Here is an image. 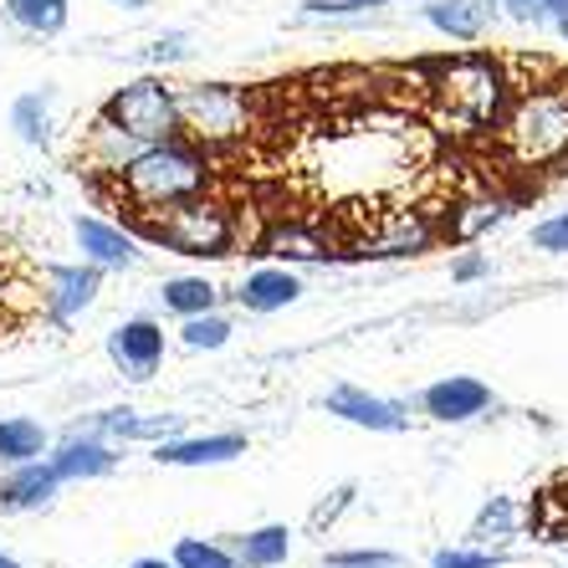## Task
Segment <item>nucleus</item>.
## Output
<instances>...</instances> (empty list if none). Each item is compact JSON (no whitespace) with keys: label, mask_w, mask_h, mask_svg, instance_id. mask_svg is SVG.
<instances>
[{"label":"nucleus","mask_w":568,"mask_h":568,"mask_svg":"<svg viewBox=\"0 0 568 568\" xmlns=\"http://www.w3.org/2000/svg\"><path fill=\"white\" fill-rule=\"evenodd\" d=\"M159 303H164V313H174V317H195V313L221 307V287H215L211 277H170L159 287Z\"/></svg>","instance_id":"23"},{"label":"nucleus","mask_w":568,"mask_h":568,"mask_svg":"<svg viewBox=\"0 0 568 568\" xmlns=\"http://www.w3.org/2000/svg\"><path fill=\"white\" fill-rule=\"evenodd\" d=\"M72 236H78L82 262H93L98 272H129V266H139V241H133L119 221L78 215V221H72Z\"/></svg>","instance_id":"13"},{"label":"nucleus","mask_w":568,"mask_h":568,"mask_svg":"<svg viewBox=\"0 0 568 568\" xmlns=\"http://www.w3.org/2000/svg\"><path fill=\"white\" fill-rule=\"evenodd\" d=\"M440 241V205H389V211L369 215V225L348 241V252L354 256H420L430 252Z\"/></svg>","instance_id":"7"},{"label":"nucleus","mask_w":568,"mask_h":568,"mask_svg":"<svg viewBox=\"0 0 568 568\" xmlns=\"http://www.w3.org/2000/svg\"><path fill=\"white\" fill-rule=\"evenodd\" d=\"M52 436H47V425L31 420V415H6L0 420V466H21V462H37L47 456Z\"/></svg>","instance_id":"22"},{"label":"nucleus","mask_w":568,"mask_h":568,"mask_svg":"<svg viewBox=\"0 0 568 568\" xmlns=\"http://www.w3.org/2000/svg\"><path fill=\"white\" fill-rule=\"evenodd\" d=\"M389 568H399V564H389Z\"/></svg>","instance_id":"42"},{"label":"nucleus","mask_w":568,"mask_h":568,"mask_svg":"<svg viewBox=\"0 0 568 568\" xmlns=\"http://www.w3.org/2000/svg\"><path fill=\"white\" fill-rule=\"evenodd\" d=\"M425 21L450 41H481L491 31V21H497V6L491 0H430Z\"/></svg>","instance_id":"19"},{"label":"nucleus","mask_w":568,"mask_h":568,"mask_svg":"<svg viewBox=\"0 0 568 568\" xmlns=\"http://www.w3.org/2000/svg\"><path fill=\"white\" fill-rule=\"evenodd\" d=\"M0 568H27V564H21L16 554H6V548H0Z\"/></svg>","instance_id":"41"},{"label":"nucleus","mask_w":568,"mask_h":568,"mask_svg":"<svg viewBox=\"0 0 568 568\" xmlns=\"http://www.w3.org/2000/svg\"><path fill=\"white\" fill-rule=\"evenodd\" d=\"M6 277H11V272H6V256H0V313H6Z\"/></svg>","instance_id":"40"},{"label":"nucleus","mask_w":568,"mask_h":568,"mask_svg":"<svg viewBox=\"0 0 568 568\" xmlns=\"http://www.w3.org/2000/svg\"><path fill=\"white\" fill-rule=\"evenodd\" d=\"M262 252L272 256V262L282 266H297V262H328L333 256V241L317 231V225L307 221H272L266 225V236H262Z\"/></svg>","instance_id":"17"},{"label":"nucleus","mask_w":568,"mask_h":568,"mask_svg":"<svg viewBox=\"0 0 568 568\" xmlns=\"http://www.w3.org/2000/svg\"><path fill=\"white\" fill-rule=\"evenodd\" d=\"M231 554L241 558V568H282L292 558V532L282 523H266V528L241 532L231 542Z\"/></svg>","instance_id":"21"},{"label":"nucleus","mask_w":568,"mask_h":568,"mask_svg":"<svg viewBox=\"0 0 568 568\" xmlns=\"http://www.w3.org/2000/svg\"><path fill=\"white\" fill-rule=\"evenodd\" d=\"M420 410L436 425H466L491 410V384L476 379V374H446V379L425 384Z\"/></svg>","instance_id":"11"},{"label":"nucleus","mask_w":568,"mask_h":568,"mask_svg":"<svg viewBox=\"0 0 568 568\" xmlns=\"http://www.w3.org/2000/svg\"><path fill=\"white\" fill-rule=\"evenodd\" d=\"M246 456V436L241 430H211V436H170L154 446L159 466H225Z\"/></svg>","instance_id":"15"},{"label":"nucleus","mask_w":568,"mask_h":568,"mask_svg":"<svg viewBox=\"0 0 568 568\" xmlns=\"http://www.w3.org/2000/svg\"><path fill=\"white\" fill-rule=\"evenodd\" d=\"M491 159L507 174H554L568 164V82H528L517 88L497 129L487 133Z\"/></svg>","instance_id":"1"},{"label":"nucleus","mask_w":568,"mask_h":568,"mask_svg":"<svg viewBox=\"0 0 568 568\" xmlns=\"http://www.w3.org/2000/svg\"><path fill=\"white\" fill-rule=\"evenodd\" d=\"M507 215H513V200H503V195L456 200V205H450V215L440 221V236H450V241H476V236H487L491 225H503Z\"/></svg>","instance_id":"20"},{"label":"nucleus","mask_w":568,"mask_h":568,"mask_svg":"<svg viewBox=\"0 0 568 568\" xmlns=\"http://www.w3.org/2000/svg\"><path fill=\"white\" fill-rule=\"evenodd\" d=\"M98 119H108L113 129H123L129 139H139V144L180 139V88H174L170 78H159V72L133 78L108 98Z\"/></svg>","instance_id":"6"},{"label":"nucleus","mask_w":568,"mask_h":568,"mask_svg":"<svg viewBox=\"0 0 568 568\" xmlns=\"http://www.w3.org/2000/svg\"><path fill=\"white\" fill-rule=\"evenodd\" d=\"M517 532V503L513 497H491V503H481V513L471 517V538L476 542H503Z\"/></svg>","instance_id":"28"},{"label":"nucleus","mask_w":568,"mask_h":568,"mask_svg":"<svg viewBox=\"0 0 568 568\" xmlns=\"http://www.w3.org/2000/svg\"><path fill=\"white\" fill-rule=\"evenodd\" d=\"M399 564L395 554H384V548H338L328 554V568H389Z\"/></svg>","instance_id":"32"},{"label":"nucleus","mask_w":568,"mask_h":568,"mask_svg":"<svg viewBox=\"0 0 568 568\" xmlns=\"http://www.w3.org/2000/svg\"><path fill=\"white\" fill-rule=\"evenodd\" d=\"M303 277L292 272V266L272 262V266H256V272H246V282L236 287V303L246 307V313L266 317V313H282V307L303 303Z\"/></svg>","instance_id":"16"},{"label":"nucleus","mask_w":568,"mask_h":568,"mask_svg":"<svg viewBox=\"0 0 568 568\" xmlns=\"http://www.w3.org/2000/svg\"><path fill=\"white\" fill-rule=\"evenodd\" d=\"M174 568H241V558L231 554V542L215 538H180L170 554Z\"/></svg>","instance_id":"27"},{"label":"nucleus","mask_w":568,"mask_h":568,"mask_svg":"<svg viewBox=\"0 0 568 568\" xmlns=\"http://www.w3.org/2000/svg\"><path fill=\"white\" fill-rule=\"evenodd\" d=\"M348 503H354V487H338V491H333V503H323V507L313 513V523H317V528H323V523H333V517L344 513Z\"/></svg>","instance_id":"36"},{"label":"nucleus","mask_w":568,"mask_h":568,"mask_svg":"<svg viewBox=\"0 0 568 568\" xmlns=\"http://www.w3.org/2000/svg\"><path fill=\"white\" fill-rule=\"evenodd\" d=\"M497 6L523 27H548V0H497Z\"/></svg>","instance_id":"35"},{"label":"nucleus","mask_w":568,"mask_h":568,"mask_svg":"<svg viewBox=\"0 0 568 568\" xmlns=\"http://www.w3.org/2000/svg\"><path fill=\"white\" fill-rule=\"evenodd\" d=\"M98 292H103V272L93 262H72V266H47V277H41V307L52 323H72L82 317L88 307L98 303Z\"/></svg>","instance_id":"9"},{"label":"nucleus","mask_w":568,"mask_h":568,"mask_svg":"<svg viewBox=\"0 0 568 568\" xmlns=\"http://www.w3.org/2000/svg\"><path fill=\"white\" fill-rule=\"evenodd\" d=\"M384 0H303L307 21H369Z\"/></svg>","instance_id":"29"},{"label":"nucleus","mask_w":568,"mask_h":568,"mask_svg":"<svg viewBox=\"0 0 568 568\" xmlns=\"http://www.w3.org/2000/svg\"><path fill=\"white\" fill-rule=\"evenodd\" d=\"M256 123V108L246 88H231V82H190L180 88V133L200 149H231L241 144Z\"/></svg>","instance_id":"5"},{"label":"nucleus","mask_w":568,"mask_h":568,"mask_svg":"<svg viewBox=\"0 0 568 568\" xmlns=\"http://www.w3.org/2000/svg\"><path fill=\"white\" fill-rule=\"evenodd\" d=\"M93 430L103 440H170V436H185V415H139L129 410V405H113V410H103L93 420Z\"/></svg>","instance_id":"18"},{"label":"nucleus","mask_w":568,"mask_h":568,"mask_svg":"<svg viewBox=\"0 0 568 568\" xmlns=\"http://www.w3.org/2000/svg\"><path fill=\"white\" fill-rule=\"evenodd\" d=\"M149 62H154V67H170V62H185V57H190V37H185V31H164V37H159L154 41V47H149Z\"/></svg>","instance_id":"33"},{"label":"nucleus","mask_w":568,"mask_h":568,"mask_svg":"<svg viewBox=\"0 0 568 568\" xmlns=\"http://www.w3.org/2000/svg\"><path fill=\"white\" fill-rule=\"evenodd\" d=\"M57 491H62V476L52 471V462L47 456H37V462H21V466H6L0 471V513H47V507L57 503Z\"/></svg>","instance_id":"12"},{"label":"nucleus","mask_w":568,"mask_h":568,"mask_svg":"<svg viewBox=\"0 0 568 568\" xmlns=\"http://www.w3.org/2000/svg\"><path fill=\"white\" fill-rule=\"evenodd\" d=\"M425 103L440 133L450 139H487L497 119L513 103V78L507 67L487 52H462L430 67L425 78Z\"/></svg>","instance_id":"2"},{"label":"nucleus","mask_w":568,"mask_h":568,"mask_svg":"<svg viewBox=\"0 0 568 568\" xmlns=\"http://www.w3.org/2000/svg\"><path fill=\"white\" fill-rule=\"evenodd\" d=\"M323 405H328V415L358 425V430H374V436L410 430V410H405L399 399H384V395H374V389H364V384H333Z\"/></svg>","instance_id":"8"},{"label":"nucleus","mask_w":568,"mask_h":568,"mask_svg":"<svg viewBox=\"0 0 568 568\" xmlns=\"http://www.w3.org/2000/svg\"><path fill=\"white\" fill-rule=\"evenodd\" d=\"M0 11L27 37H57L67 27V0H0Z\"/></svg>","instance_id":"25"},{"label":"nucleus","mask_w":568,"mask_h":568,"mask_svg":"<svg viewBox=\"0 0 568 568\" xmlns=\"http://www.w3.org/2000/svg\"><path fill=\"white\" fill-rule=\"evenodd\" d=\"M47 462H52V471L62 476V487H67V481H98V476H113L123 456H119V446L103 440L98 430H72Z\"/></svg>","instance_id":"14"},{"label":"nucleus","mask_w":568,"mask_h":568,"mask_svg":"<svg viewBox=\"0 0 568 568\" xmlns=\"http://www.w3.org/2000/svg\"><path fill=\"white\" fill-rule=\"evenodd\" d=\"M129 568H174V564H170V558H133Z\"/></svg>","instance_id":"38"},{"label":"nucleus","mask_w":568,"mask_h":568,"mask_svg":"<svg viewBox=\"0 0 568 568\" xmlns=\"http://www.w3.org/2000/svg\"><path fill=\"white\" fill-rule=\"evenodd\" d=\"M108 358L129 379H154L159 364H164V323L159 317H123L119 328L108 333Z\"/></svg>","instance_id":"10"},{"label":"nucleus","mask_w":568,"mask_h":568,"mask_svg":"<svg viewBox=\"0 0 568 568\" xmlns=\"http://www.w3.org/2000/svg\"><path fill=\"white\" fill-rule=\"evenodd\" d=\"M108 6H119V11H144V6H154V0H108Z\"/></svg>","instance_id":"39"},{"label":"nucleus","mask_w":568,"mask_h":568,"mask_svg":"<svg viewBox=\"0 0 568 568\" xmlns=\"http://www.w3.org/2000/svg\"><path fill=\"white\" fill-rule=\"evenodd\" d=\"M11 129L21 144L41 149L52 144V88H41V93H21L11 103Z\"/></svg>","instance_id":"24"},{"label":"nucleus","mask_w":568,"mask_h":568,"mask_svg":"<svg viewBox=\"0 0 568 568\" xmlns=\"http://www.w3.org/2000/svg\"><path fill=\"white\" fill-rule=\"evenodd\" d=\"M491 277V262L481 252H462L456 262H450V282H462V287H471V282Z\"/></svg>","instance_id":"34"},{"label":"nucleus","mask_w":568,"mask_h":568,"mask_svg":"<svg viewBox=\"0 0 568 568\" xmlns=\"http://www.w3.org/2000/svg\"><path fill=\"white\" fill-rule=\"evenodd\" d=\"M507 554H497V548H440L436 558H430V568H503Z\"/></svg>","instance_id":"30"},{"label":"nucleus","mask_w":568,"mask_h":568,"mask_svg":"<svg viewBox=\"0 0 568 568\" xmlns=\"http://www.w3.org/2000/svg\"><path fill=\"white\" fill-rule=\"evenodd\" d=\"M231 317L221 313V307H211V313H195V317H180V344L195 348V354H215V348L231 344Z\"/></svg>","instance_id":"26"},{"label":"nucleus","mask_w":568,"mask_h":568,"mask_svg":"<svg viewBox=\"0 0 568 568\" xmlns=\"http://www.w3.org/2000/svg\"><path fill=\"white\" fill-rule=\"evenodd\" d=\"M108 185H113V195L144 221V215L170 211V205L200 195V190H215V159H211V149L190 144L185 133H180V139L139 149Z\"/></svg>","instance_id":"3"},{"label":"nucleus","mask_w":568,"mask_h":568,"mask_svg":"<svg viewBox=\"0 0 568 568\" xmlns=\"http://www.w3.org/2000/svg\"><path fill=\"white\" fill-rule=\"evenodd\" d=\"M548 27H568V0H548Z\"/></svg>","instance_id":"37"},{"label":"nucleus","mask_w":568,"mask_h":568,"mask_svg":"<svg viewBox=\"0 0 568 568\" xmlns=\"http://www.w3.org/2000/svg\"><path fill=\"white\" fill-rule=\"evenodd\" d=\"M139 225L174 256H231V246H236V211L215 190H200L170 211L144 215Z\"/></svg>","instance_id":"4"},{"label":"nucleus","mask_w":568,"mask_h":568,"mask_svg":"<svg viewBox=\"0 0 568 568\" xmlns=\"http://www.w3.org/2000/svg\"><path fill=\"white\" fill-rule=\"evenodd\" d=\"M532 246L548 256H568V211L542 215V221L532 225Z\"/></svg>","instance_id":"31"}]
</instances>
